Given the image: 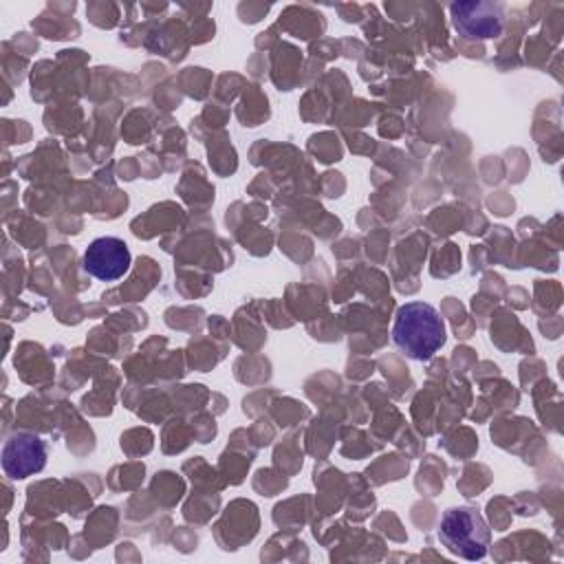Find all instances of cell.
<instances>
[{"label":"cell","mask_w":564,"mask_h":564,"mask_svg":"<svg viewBox=\"0 0 564 564\" xmlns=\"http://www.w3.org/2000/svg\"><path fill=\"white\" fill-rule=\"evenodd\" d=\"M130 249L117 236H99L84 251L86 273L104 282H115L123 278L130 269Z\"/></svg>","instance_id":"obj_4"},{"label":"cell","mask_w":564,"mask_h":564,"mask_svg":"<svg viewBox=\"0 0 564 564\" xmlns=\"http://www.w3.org/2000/svg\"><path fill=\"white\" fill-rule=\"evenodd\" d=\"M438 540L452 555L476 562L489 551L491 529L478 507H452L441 518Z\"/></svg>","instance_id":"obj_2"},{"label":"cell","mask_w":564,"mask_h":564,"mask_svg":"<svg viewBox=\"0 0 564 564\" xmlns=\"http://www.w3.org/2000/svg\"><path fill=\"white\" fill-rule=\"evenodd\" d=\"M454 31L465 40H491L505 29V9L491 0H465L449 4Z\"/></svg>","instance_id":"obj_3"},{"label":"cell","mask_w":564,"mask_h":564,"mask_svg":"<svg viewBox=\"0 0 564 564\" xmlns=\"http://www.w3.org/2000/svg\"><path fill=\"white\" fill-rule=\"evenodd\" d=\"M46 465V443L37 434L18 432L2 447V469L11 480L29 478Z\"/></svg>","instance_id":"obj_5"},{"label":"cell","mask_w":564,"mask_h":564,"mask_svg":"<svg viewBox=\"0 0 564 564\" xmlns=\"http://www.w3.org/2000/svg\"><path fill=\"white\" fill-rule=\"evenodd\" d=\"M445 339V322L432 304L405 302L397 308L392 324V341L408 359L427 361L443 348Z\"/></svg>","instance_id":"obj_1"}]
</instances>
